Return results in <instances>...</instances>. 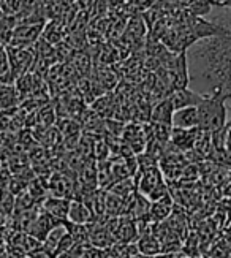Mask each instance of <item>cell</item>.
<instances>
[{
  "instance_id": "1",
  "label": "cell",
  "mask_w": 231,
  "mask_h": 258,
  "mask_svg": "<svg viewBox=\"0 0 231 258\" xmlns=\"http://www.w3.org/2000/svg\"><path fill=\"white\" fill-rule=\"evenodd\" d=\"M226 100L223 94L204 95L203 102L198 105V117H200V128L207 133H217L226 127Z\"/></svg>"
},
{
  "instance_id": "2",
  "label": "cell",
  "mask_w": 231,
  "mask_h": 258,
  "mask_svg": "<svg viewBox=\"0 0 231 258\" xmlns=\"http://www.w3.org/2000/svg\"><path fill=\"white\" fill-rule=\"evenodd\" d=\"M43 32V22L38 24H16L13 35L10 38V46L27 49L34 44Z\"/></svg>"
},
{
  "instance_id": "3",
  "label": "cell",
  "mask_w": 231,
  "mask_h": 258,
  "mask_svg": "<svg viewBox=\"0 0 231 258\" xmlns=\"http://www.w3.org/2000/svg\"><path fill=\"white\" fill-rule=\"evenodd\" d=\"M7 55H8V60H10V67H12L13 80L15 78L26 75L29 67L32 65V62H34V52L30 51V48L21 49V48L10 46L7 51Z\"/></svg>"
},
{
  "instance_id": "4",
  "label": "cell",
  "mask_w": 231,
  "mask_h": 258,
  "mask_svg": "<svg viewBox=\"0 0 231 258\" xmlns=\"http://www.w3.org/2000/svg\"><path fill=\"white\" fill-rule=\"evenodd\" d=\"M170 100L174 106V109H182V108H189V106H198L201 102L204 95L198 94L196 91H193L192 87H184V89H176L170 95Z\"/></svg>"
},
{
  "instance_id": "5",
  "label": "cell",
  "mask_w": 231,
  "mask_h": 258,
  "mask_svg": "<svg viewBox=\"0 0 231 258\" xmlns=\"http://www.w3.org/2000/svg\"><path fill=\"white\" fill-rule=\"evenodd\" d=\"M173 127L192 130L200 127V117H198V108L189 106L182 109H176L173 114Z\"/></svg>"
},
{
  "instance_id": "6",
  "label": "cell",
  "mask_w": 231,
  "mask_h": 258,
  "mask_svg": "<svg viewBox=\"0 0 231 258\" xmlns=\"http://www.w3.org/2000/svg\"><path fill=\"white\" fill-rule=\"evenodd\" d=\"M174 106L171 103L170 97L160 100V102L153 106L152 109V120L156 122L157 125H167L171 127L173 125V114H174Z\"/></svg>"
},
{
  "instance_id": "7",
  "label": "cell",
  "mask_w": 231,
  "mask_h": 258,
  "mask_svg": "<svg viewBox=\"0 0 231 258\" xmlns=\"http://www.w3.org/2000/svg\"><path fill=\"white\" fill-rule=\"evenodd\" d=\"M171 212H173V201L170 195H167L157 201H153L150 205L149 220L152 223H162L163 220H167L171 216Z\"/></svg>"
},
{
  "instance_id": "8",
  "label": "cell",
  "mask_w": 231,
  "mask_h": 258,
  "mask_svg": "<svg viewBox=\"0 0 231 258\" xmlns=\"http://www.w3.org/2000/svg\"><path fill=\"white\" fill-rule=\"evenodd\" d=\"M136 249L139 253L142 255H147V256H156L159 253H162V245L160 241L157 239V236L153 234L152 230L146 231V233H141L139 234V241Z\"/></svg>"
},
{
  "instance_id": "9",
  "label": "cell",
  "mask_w": 231,
  "mask_h": 258,
  "mask_svg": "<svg viewBox=\"0 0 231 258\" xmlns=\"http://www.w3.org/2000/svg\"><path fill=\"white\" fill-rule=\"evenodd\" d=\"M92 217V211L89 206L81 203V201H70V208H68V214L67 220L74 223V225H86L89 223Z\"/></svg>"
},
{
  "instance_id": "10",
  "label": "cell",
  "mask_w": 231,
  "mask_h": 258,
  "mask_svg": "<svg viewBox=\"0 0 231 258\" xmlns=\"http://www.w3.org/2000/svg\"><path fill=\"white\" fill-rule=\"evenodd\" d=\"M68 208H70V201H67L65 198H57V197L48 198L45 203L46 214H49L54 219H67Z\"/></svg>"
},
{
  "instance_id": "11",
  "label": "cell",
  "mask_w": 231,
  "mask_h": 258,
  "mask_svg": "<svg viewBox=\"0 0 231 258\" xmlns=\"http://www.w3.org/2000/svg\"><path fill=\"white\" fill-rule=\"evenodd\" d=\"M19 91L13 84H2L0 86V111H7L15 108Z\"/></svg>"
},
{
  "instance_id": "12",
  "label": "cell",
  "mask_w": 231,
  "mask_h": 258,
  "mask_svg": "<svg viewBox=\"0 0 231 258\" xmlns=\"http://www.w3.org/2000/svg\"><path fill=\"white\" fill-rule=\"evenodd\" d=\"M19 8L21 0H2V7H0V10L10 16H16L19 13Z\"/></svg>"
},
{
  "instance_id": "13",
  "label": "cell",
  "mask_w": 231,
  "mask_h": 258,
  "mask_svg": "<svg viewBox=\"0 0 231 258\" xmlns=\"http://www.w3.org/2000/svg\"><path fill=\"white\" fill-rule=\"evenodd\" d=\"M211 7H217L222 10H231V0H207Z\"/></svg>"
},
{
  "instance_id": "14",
  "label": "cell",
  "mask_w": 231,
  "mask_h": 258,
  "mask_svg": "<svg viewBox=\"0 0 231 258\" xmlns=\"http://www.w3.org/2000/svg\"><path fill=\"white\" fill-rule=\"evenodd\" d=\"M179 253H165V252H162V253H159V255H156V256H152V258H176Z\"/></svg>"
},
{
  "instance_id": "15",
  "label": "cell",
  "mask_w": 231,
  "mask_h": 258,
  "mask_svg": "<svg viewBox=\"0 0 231 258\" xmlns=\"http://www.w3.org/2000/svg\"><path fill=\"white\" fill-rule=\"evenodd\" d=\"M176 258H189V256H185V255H178Z\"/></svg>"
},
{
  "instance_id": "16",
  "label": "cell",
  "mask_w": 231,
  "mask_h": 258,
  "mask_svg": "<svg viewBox=\"0 0 231 258\" xmlns=\"http://www.w3.org/2000/svg\"><path fill=\"white\" fill-rule=\"evenodd\" d=\"M228 258H231V255H229V256H228Z\"/></svg>"
}]
</instances>
